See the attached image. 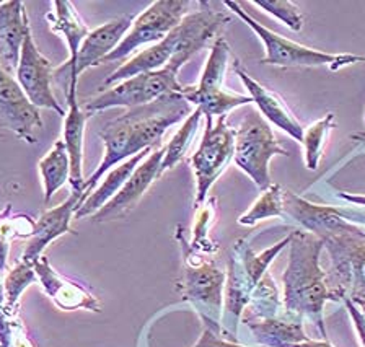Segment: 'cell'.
<instances>
[{
	"mask_svg": "<svg viewBox=\"0 0 365 347\" xmlns=\"http://www.w3.org/2000/svg\"><path fill=\"white\" fill-rule=\"evenodd\" d=\"M190 115V101L181 93H168L148 105L130 108L124 115L108 121L100 130L105 155L95 173L85 180V196H90L98 180L114 165L153 149V145L162 140L165 130Z\"/></svg>",
	"mask_w": 365,
	"mask_h": 347,
	"instance_id": "1",
	"label": "cell"
},
{
	"mask_svg": "<svg viewBox=\"0 0 365 347\" xmlns=\"http://www.w3.org/2000/svg\"><path fill=\"white\" fill-rule=\"evenodd\" d=\"M289 247V264L284 272L285 311L310 318L327 341L323 309L328 300L338 301V299L328 289L327 272L319 266V254L324 243L313 233L294 230Z\"/></svg>",
	"mask_w": 365,
	"mask_h": 347,
	"instance_id": "2",
	"label": "cell"
},
{
	"mask_svg": "<svg viewBox=\"0 0 365 347\" xmlns=\"http://www.w3.org/2000/svg\"><path fill=\"white\" fill-rule=\"evenodd\" d=\"M230 21L232 19L225 12L212 9H201L196 14L186 15L181 24L173 31H170L162 41L134 56L116 72L105 78L103 85L114 87V85L139 76V73L158 71L175 58L190 61L194 54L207 46L210 39L219 35Z\"/></svg>",
	"mask_w": 365,
	"mask_h": 347,
	"instance_id": "3",
	"label": "cell"
},
{
	"mask_svg": "<svg viewBox=\"0 0 365 347\" xmlns=\"http://www.w3.org/2000/svg\"><path fill=\"white\" fill-rule=\"evenodd\" d=\"M333 261L328 289L336 299L365 300V230L344 222L338 230L319 237Z\"/></svg>",
	"mask_w": 365,
	"mask_h": 347,
	"instance_id": "4",
	"label": "cell"
},
{
	"mask_svg": "<svg viewBox=\"0 0 365 347\" xmlns=\"http://www.w3.org/2000/svg\"><path fill=\"white\" fill-rule=\"evenodd\" d=\"M186 62L187 59L185 58H175L162 69L130 77L95 98H90V101L83 105V110L90 116L116 106L130 110V108L152 103L168 93H181L185 87L178 82V72Z\"/></svg>",
	"mask_w": 365,
	"mask_h": 347,
	"instance_id": "5",
	"label": "cell"
},
{
	"mask_svg": "<svg viewBox=\"0 0 365 347\" xmlns=\"http://www.w3.org/2000/svg\"><path fill=\"white\" fill-rule=\"evenodd\" d=\"M224 4L227 7H230L232 12L237 14L264 43L266 58L261 61V64L281 67H328L331 72H336L346 66L365 61L364 56L327 54L322 53V51L308 49L307 46H302V44H297L287 38H282L274 31L267 30L266 26H262L255 19H251L240 7V4L232 2V0H224Z\"/></svg>",
	"mask_w": 365,
	"mask_h": 347,
	"instance_id": "6",
	"label": "cell"
},
{
	"mask_svg": "<svg viewBox=\"0 0 365 347\" xmlns=\"http://www.w3.org/2000/svg\"><path fill=\"white\" fill-rule=\"evenodd\" d=\"M276 155H289L274 135L272 129L256 110H251L235 130L233 160L259 190L271 186L269 160Z\"/></svg>",
	"mask_w": 365,
	"mask_h": 347,
	"instance_id": "7",
	"label": "cell"
},
{
	"mask_svg": "<svg viewBox=\"0 0 365 347\" xmlns=\"http://www.w3.org/2000/svg\"><path fill=\"white\" fill-rule=\"evenodd\" d=\"M228 56L230 48L227 41L224 38H217L205 62L201 82L197 87H185L181 92L186 101L201 108L207 121H214V116H227L228 111L238 106L253 103L251 96L232 93L224 87Z\"/></svg>",
	"mask_w": 365,
	"mask_h": 347,
	"instance_id": "8",
	"label": "cell"
},
{
	"mask_svg": "<svg viewBox=\"0 0 365 347\" xmlns=\"http://www.w3.org/2000/svg\"><path fill=\"white\" fill-rule=\"evenodd\" d=\"M235 155V130L227 124V116H219L214 121H207L204 138L197 150L191 157V165L196 175L197 195L196 202L202 204L220 175L225 172L228 163Z\"/></svg>",
	"mask_w": 365,
	"mask_h": 347,
	"instance_id": "9",
	"label": "cell"
},
{
	"mask_svg": "<svg viewBox=\"0 0 365 347\" xmlns=\"http://www.w3.org/2000/svg\"><path fill=\"white\" fill-rule=\"evenodd\" d=\"M190 7V0H157L134 19L130 30L125 33L118 48L103 62L124 59L137 48L148 43H158L178 26Z\"/></svg>",
	"mask_w": 365,
	"mask_h": 347,
	"instance_id": "10",
	"label": "cell"
},
{
	"mask_svg": "<svg viewBox=\"0 0 365 347\" xmlns=\"http://www.w3.org/2000/svg\"><path fill=\"white\" fill-rule=\"evenodd\" d=\"M222 287H224V272L209 261L197 259L196 256L186 253V277L185 295L194 305L199 306L202 320L215 333H220L219 316L222 309Z\"/></svg>",
	"mask_w": 365,
	"mask_h": 347,
	"instance_id": "11",
	"label": "cell"
},
{
	"mask_svg": "<svg viewBox=\"0 0 365 347\" xmlns=\"http://www.w3.org/2000/svg\"><path fill=\"white\" fill-rule=\"evenodd\" d=\"M51 77H53L51 62L39 53L30 30L26 33L21 46L20 62L16 67V82L20 83L28 100L38 110L46 108V110H53L59 116L66 118V111L57 103L53 88H51Z\"/></svg>",
	"mask_w": 365,
	"mask_h": 347,
	"instance_id": "12",
	"label": "cell"
},
{
	"mask_svg": "<svg viewBox=\"0 0 365 347\" xmlns=\"http://www.w3.org/2000/svg\"><path fill=\"white\" fill-rule=\"evenodd\" d=\"M133 16L124 15L95 28L83 39L76 61H67L66 64H62L59 69L54 71V76H61L64 71H68V81L78 82L80 73L90 69V67L103 64V61L118 48V44L123 41L125 33L133 26Z\"/></svg>",
	"mask_w": 365,
	"mask_h": 347,
	"instance_id": "13",
	"label": "cell"
},
{
	"mask_svg": "<svg viewBox=\"0 0 365 347\" xmlns=\"http://www.w3.org/2000/svg\"><path fill=\"white\" fill-rule=\"evenodd\" d=\"M0 119L26 142H36L38 130L43 128L39 110L23 92L14 76L0 67Z\"/></svg>",
	"mask_w": 365,
	"mask_h": 347,
	"instance_id": "14",
	"label": "cell"
},
{
	"mask_svg": "<svg viewBox=\"0 0 365 347\" xmlns=\"http://www.w3.org/2000/svg\"><path fill=\"white\" fill-rule=\"evenodd\" d=\"M163 157H165V147L162 149L153 150L150 155L147 157L145 162H142L139 167L134 170V173L129 176L125 185L121 187V191L114 196L106 206H103L98 212L93 214L95 222H105L111 219H118L124 215L128 210L133 209L144 192L148 190L153 181H155L160 175L163 173Z\"/></svg>",
	"mask_w": 365,
	"mask_h": 347,
	"instance_id": "15",
	"label": "cell"
},
{
	"mask_svg": "<svg viewBox=\"0 0 365 347\" xmlns=\"http://www.w3.org/2000/svg\"><path fill=\"white\" fill-rule=\"evenodd\" d=\"M67 106L68 110L64 118V140L66 149L71 160V185L72 191L85 192V178H83V134L85 123L88 119V113L78 105L77 98V81H68L67 92Z\"/></svg>",
	"mask_w": 365,
	"mask_h": 347,
	"instance_id": "16",
	"label": "cell"
},
{
	"mask_svg": "<svg viewBox=\"0 0 365 347\" xmlns=\"http://www.w3.org/2000/svg\"><path fill=\"white\" fill-rule=\"evenodd\" d=\"M30 30L23 2L9 0L0 4V67L10 76L16 73L23 41Z\"/></svg>",
	"mask_w": 365,
	"mask_h": 347,
	"instance_id": "17",
	"label": "cell"
},
{
	"mask_svg": "<svg viewBox=\"0 0 365 347\" xmlns=\"http://www.w3.org/2000/svg\"><path fill=\"white\" fill-rule=\"evenodd\" d=\"M83 201V192L72 191L66 202H62L61 206L48 210V212H44L41 217H39V220L36 222V227H34L31 240L25 248V253H23V261H25V263H36V261L41 258L44 248L48 247L51 242L68 232V224H71L72 215H76V210Z\"/></svg>",
	"mask_w": 365,
	"mask_h": 347,
	"instance_id": "18",
	"label": "cell"
},
{
	"mask_svg": "<svg viewBox=\"0 0 365 347\" xmlns=\"http://www.w3.org/2000/svg\"><path fill=\"white\" fill-rule=\"evenodd\" d=\"M233 69L238 73V77L242 78L245 87L250 92L251 100H253V103H256L262 115L269 119L272 124L285 130L289 135H292L295 140H304V128L300 126V123L297 121L294 113L289 110V106L285 105L281 96L272 92V90L266 88L264 85L256 82L255 78H251L238 61L233 64Z\"/></svg>",
	"mask_w": 365,
	"mask_h": 347,
	"instance_id": "19",
	"label": "cell"
},
{
	"mask_svg": "<svg viewBox=\"0 0 365 347\" xmlns=\"http://www.w3.org/2000/svg\"><path fill=\"white\" fill-rule=\"evenodd\" d=\"M34 272L39 282L43 284L46 294L53 299L54 304L62 310H93L100 311V301L91 295L88 290H85L78 284L68 281L49 266L48 259L39 258L33 264Z\"/></svg>",
	"mask_w": 365,
	"mask_h": 347,
	"instance_id": "20",
	"label": "cell"
},
{
	"mask_svg": "<svg viewBox=\"0 0 365 347\" xmlns=\"http://www.w3.org/2000/svg\"><path fill=\"white\" fill-rule=\"evenodd\" d=\"M247 326L253 333L256 343L266 347H290L310 339L304 331L302 316L292 315L285 310L282 315L272 318L250 320L247 321Z\"/></svg>",
	"mask_w": 365,
	"mask_h": 347,
	"instance_id": "21",
	"label": "cell"
},
{
	"mask_svg": "<svg viewBox=\"0 0 365 347\" xmlns=\"http://www.w3.org/2000/svg\"><path fill=\"white\" fill-rule=\"evenodd\" d=\"M150 153L152 149H147L144 152L137 153L133 158H129V160L123 162L121 165H118L116 168H113L98 190L80 204V207L76 210V217L83 219L90 214H96L103 206H106V204L121 191V187L125 185V181L129 180V176L134 173V170L139 167L140 162L144 160V157L150 155Z\"/></svg>",
	"mask_w": 365,
	"mask_h": 347,
	"instance_id": "22",
	"label": "cell"
},
{
	"mask_svg": "<svg viewBox=\"0 0 365 347\" xmlns=\"http://www.w3.org/2000/svg\"><path fill=\"white\" fill-rule=\"evenodd\" d=\"M54 14L48 15V20L51 21V30L66 39L68 51H71V59L76 61L78 49L82 46L83 39L88 36V28L80 19L78 14L73 9V5L67 0H56Z\"/></svg>",
	"mask_w": 365,
	"mask_h": 347,
	"instance_id": "23",
	"label": "cell"
},
{
	"mask_svg": "<svg viewBox=\"0 0 365 347\" xmlns=\"http://www.w3.org/2000/svg\"><path fill=\"white\" fill-rule=\"evenodd\" d=\"M39 172L44 181V201L49 202L57 190L71 180V160L66 149L64 140H57L39 162Z\"/></svg>",
	"mask_w": 365,
	"mask_h": 347,
	"instance_id": "24",
	"label": "cell"
},
{
	"mask_svg": "<svg viewBox=\"0 0 365 347\" xmlns=\"http://www.w3.org/2000/svg\"><path fill=\"white\" fill-rule=\"evenodd\" d=\"M202 118V110L196 108V111H192L190 116L186 118V121L178 129V133L173 135L167 145H165V157H163V172L168 168H173L182 157L186 155V152L190 150V147L194 140V135L197 134L199 121Z\"/></svg>",
	"mask_w": 365,
	"mask_h": 347,
	"instance_id": "25",
	"label": "cell"
},
{
	"mask_svg": "<svg viewBox=\"0 0 365 347\" xmlns=\"http://www.w3.org/2000/svg\"><path fill=\"white\" fill-rule=\"evenodd\" d=\"M11 207L7 206V209L0 214V271H4L5 263H7V254L10 242L14 238L19 237H28L31 238L34 233V227L36 222H33L28 215H11Z\"/></svg>",
	"mask_w": 365,
	"mask_h": 347,
	"instance_id": "26",
	"label": "cell"
},
{
	"mask_svg": "<svg viewBox=\"0 0 365 347\" xmlns=\"http://www.w3.org/2000/svg\"><path fill=\"white\" fill-rule=\"evenodd\" d=\"M336 126L334 113H328L327 116L319 119L315 124L304 130V145H305V163L308 170H317L319 160L324 152V142L331 129Z\"/></svg>",
	"mask_w": 365,
	"mask_h": 347,
	"instance_id": "27",
	"label": "cell"
},
{
	"mask_svg": "<svg viewBox=\"0 0 365 347\" xmlns=\"http://www.w3.org/2000/svg\"><path fill=\"white\" fill-rule=\"evenodd\" d=\"M281 215H284V190L277 185H271L253 204V207L238 219V224L255 225L262 219L281 217Z\"/></svg>",
	"mask_w": 365,
	"mask_h": 347,
	"instance_id": "28",
	"label": "cell"
},
{
	"mask_svg": "<svg viewBox=\"0 0 365 347\" xmlns=\"http://www.w3.org/2000/svg\"><path fill=\"white\" fill-rule=\"evenodd\" d=\"M34 281H36L34 267L30 263H25V261H21L15 269L10 271V274L5 279V295H7L9 309L19 301L23 290L30 287Z\"/></svg>",
	"mask_w": 365,
	"mask_h": 347,
	"instance_id": "29",
	"label": "cell"
},
{
	"mask_svg": "<svg viewBox=\"0 0 365 347\" xmlns=\"http://www.w3.org/2000/svg\"><path fill=\"white\" fill-rule=\"evenodd\" d=\"M253 4L266 10V12H269L271 15L277 16L279 20L292 28L294 31H300L302 26H304V16L289 0H274V2L272 0H255Z\"/></svg>",
	"mask_w": 365,
	"mask_h": 347,
	"instance_id": "30",
	"label": "cell"
},
{
	"mask_svg": "<svg viewBox=\"0 0 365 347\" xmlns=\"http://www.w3.org/2000/svg\"><path fill=\"white\" fill-rule=\"evenodd\" d=\"M194 347H245V346L237 344L235 341L219 338V333L212 331L210 328H205L201 339L197 341V344Z\"/></svg>",
	"mask_w": 365,
	"mask_h": 347,
	"instance_id": "31",
	"label": "cell"
},
{
	"mask_svg": "<svg viewBox=\"0 0 365 347\" xmlns=\"http://www.w3.org/2000/svg\"><path fill=\"white\" fill-rule=\"evenodd\" d=\"M344 304L347 306V310H349V313H351L352 321H354V324H356V329L359 333V338H361L362 344L365 347V313L349 299H344Z\"/></svg>",
	"mask_w": 365,
	"mask_h": 347,
	"instance_id": "32",
	"label": "cell"
},
{
	"mask_svg": "<svg viewBox=\"0 0 365 347\" xmlns=\"http://www.w3.org/2000/svg\"><path fill=\"white\" fill-rule=\"evenodd\" d=\"M290 347H334V346H331L328 343V339L327 341L308 339V341H305V343H299V344H294V346H290Z\"/></svg>",
	"mask_w": 365,
	"mask_h": 347,
	"instance_id": "33",
	"label": "cell"
},
{
	"mask_svg": "<svg viewBox=\"0 0 365 347\" xmlns=\"http://www.w3.org/2000/svg\"><path fill=\"white\" fill-rule=\"evenodd\" d=\"M339 197H341V199H346L347 202L359 204V206L365 207V196H357V195H346V192H341Z\"/></svg>",
	"mask_w": 365,
	"mask_h": 347,
	"instance_id": "34",
	"label": "cell"
},
{
	"mask_svg": "<svg viewBox=\"0 0 365 347\" xmlns=\"http://www.w3.org/2000/svg\"><path fill=\"white\" fill-rule=\"evenodd\" d=\"M351 139H356V140H362L365 142V134L364 133H357V134H352Z\"/></svg>",
	"mask_w": 365,
	"mask_h": 347,
	"instance_id": "35",
	"label": "cell"
},
{
	"mask_svg": "<svg viewBox=\"0 0 365 347\" xmlns=\"http://www.w3.org/2000/svg\"><path fill=\"white\" fill-rule=\"evenodd\" d=\"M354 304H356L359 309H361L365 313V300H357V301H354Z\"/></svg>",
	"mask_w": 365,
	"mask_h": 347,
	"instance_id": "36",
	"label": "cell"
},
{
	"mask_svg": "<svg viewBox=\"0 0 365 347\" xmlns=\"http://www.w3.org/2000/svg\"><path fill=\"white\" fill-rule=\"evenodd\" d=\"M364 121H365V116H364Z\"/></svg>",
	"mask_w": 365,
	"mask_h": 347,
	"instance_id": "37",
	"label": "cell"
}]
</instances>
